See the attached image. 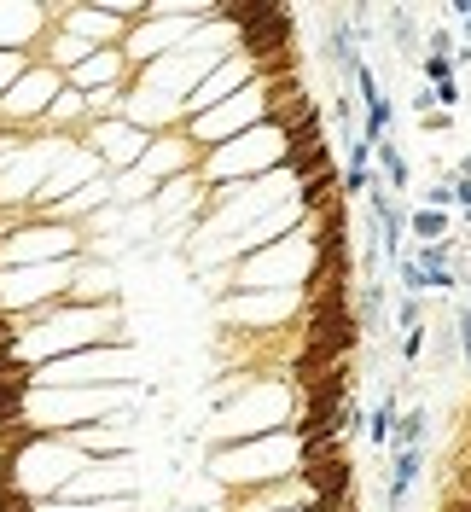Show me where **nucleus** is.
Listing matches in <instances>:
<instances>
[{
  "instance_id": "26",
  "label": "nucleus",
  "mask_w": 471,
  "mask_h": 512,
  "mask_svg": "<svg viewBox=\"0 0 471 512\" xmlns=\"http://www.w3.org/2000/svg\"><path fill=\"white\" fill-rule=\"evenodd\" d=\"M425 76L431 88H454V53H425Z\"/></svg>"
},
{
  "instance_id": "29",
  "label": "nucleus",
  "mask_w": 471,
  "mask_h": 512,
  "mask_svg": "<svg viewBox=\"0 0 471 512\" xmlns=\"http://www.w3.org/2000/svg\"><path fill=\"white\" fill-rule=\"evenodd\" d=\"M0 512H35V501L24 495V489H12V483L0 478Z\"/></svg>"
},
{
  "instance_id": "19",
  "label": "nucleus",
  "mask_w": 471,
  "mask_h": 512,
  "mask_svg": "<svg viewBox=\"0 0 471 512\" xmlns=\"http://www.w3.org/2000/svg\"><path fill=\"white\" fill-rule=\"evenodd\" d=\"M47 18H53V12H41V6H0V53H24V41H30Z\"/></svg>"
},
{
  "instance_id": "1",
  "label": "nucleus",
  "mask_w": 471,
  "mask_h": 512,
  "mask_svg": "<svg viewBox=\"0 0 471 512\" xmlns=\"http://www.w3.org/2000/svg\"><path fill=\"white\" fill-rule=\"evenodd\" d=\"M105 344H128L117 309H88V303H64V309H41L24 315V338H18V361L41 367L59 355H82V350H105Z\"/></svg>"
},
{
  "instance_id": "18",
  "label": "nucleus",
  "mask_w": 471,
  "mask_h": 512,
  "mask_svg": "<svg viewBox=\"0 0 471 512\" xmlns=\"http://www.w3.org/2000/svg\"><path fill=\"white\" fill-rule=\"evenodd\" d=\"M425 472V448H390V483H384V507L402 512L408 507V489Z\"/></svg>"
},
{
  "instance_id": "7",
  "label": "nucleus",
  "mask_w": 471,
  "mask_h": 512,
  "mask_svg": "<svg viewBox=\"0 0 471 512\" xmlns=\"http://www.w3.org/2000/svg\"><path fill=\"white\" fill-rule=\"evenodd\" d=\"M82 466H88V454H76L64 437H41V443L18 448L12 460H0V478L12 489H24L30 501H41V495H64V483L76 478Z\"/></svg>"
},
{
  "instance_id": "24",
  "label": "nucleus",
  "mask_w": 471,
  "mask_h": 512,
  "mask_svg": "<svg viewBox=\"0 0 471 512\" xmlns=\"http://www.w3.org/2000/svg\"><path fill=\"white\" fill-rule=\"evenodd\" d=\"M41 123H64V128L88 123V99L76 94V88H64V94L53 99V111H47V117H41Z\"/></svg>"
},
{
  "instance_id": "21",
  "label": "nucleus",
  "mask_w": 471,
  "mask_h": 512,
  "mask_svg": "<svg viewBox=\"0 0 471 512\" xmlns=\"http://www.w3.org/2000/svg\"><path fill=\"white\" fill-rule=\"evenodd\" d=\"M105 198H117V175H99L94 187H82V192H70V198H64V204H53V210H47V216H88V210H99V204H105Z\"/></svg>"
},
{
  "instance_id": "11",
  "label": "nucleus",
  "mask_w": 471,
  "mask_h": 512,
  "mask_svg": "<svg viewBox=\"0 0 471 512\" xmlns=\"http://www.w3.org/2000/svg\"><path fill=\"white\" fill-rule=\"evenodd\" d=\"M303 291H239L221 303V320L233 326H256V332H274V326H297L303 320Z\"/></svg>"
},
{
  "instance_id": "27",
  "label": "nucleus",
  "mask_w": 471,
  "mask_h": 512,
  "mask_svg": "<svg viewBox=\"0 0 471 512\" xmlns=\"http://www.w3.org/2000/svg\"><path fill=\"white\" fill-rule=\"evenodd\" d=\"M24 70H30V59H24V53H0V99L12 94V82H18Z\"/></svg>"
},
{
  "instance_id": "5",
  "label": "nucleus",
  "mask_w": 471,
  "mask_h": 512,
  "mask_svg": "<svg viewBox=\"0 0 471 512\" xmlns=\"http://www.w3.org/2000/svg\"><path fill=\"white\" fill-rule=\"evenodd\" d=\"M285 158H291V134L274 123H262L251 134L216 146V152H204L198 158V175H204V187H239V181H262V175L285 169Z\"/></svg>"
},
{
  "instance_id": "4",
  "label": "nucleus",
  "mask_w": 471,
  "mask_h": 512,
  "mask_svg": "<svg viewBox=\"0 0 471 512\" xmlns=\"http://www.w3.org/2000/svg\"><path fill=\"white\" fill-rule=\"evenodd\" d=\"M314 262H320V251H314L309 222H303L291 239L245 256V262H233L216 286H227V291H303L309 286V274H314Z\"/></svg>"
},
{
  "instance_id": "6",
  "label": "nucleus",
  "mask_w": 471,
  "mask_h": 512,
  "mask_svg": "<svg viewBox=\"0 0 471 512\" xmlns=\"http://www.w3.org/2000/svg\"><path fill=\"white\" fill-rule=\"evenodd\" d=\"M134 390H30V425L41 437H64V431H82L99 425L111 414H128Z\"/></svg>"
},
{
  "instance_id": "3",
  "label": "nucleus",
  "mask_w": 471,
  "mask_h": 512,
  "mask_svg": "<svg viewBox=\"0 0 471 512\" xmlns=\"http://www.w3.org/2000/svg\"><path fill=\"white\" fill-rule=\"evenodd\" d=\"M297 384L291 379H251L227 408L216 414V443H251V437H274V431H291L297 425Z\"/></svg>"
},
{
  "instance_id": "10",
  "label": "nucleus",
  "mask_w": 471,
  "mask_h": 512,
  "mask_svg": "<svg viewBox=\"0 0 471 512\" xmlns=\"http://www.w3.org/2000/svg\"><path fill=\"white\" fill-rule=\"evenodd\" d=\"M216 12H221V6H216ZM216 12H210V18H216ZM198 24H204V12H152V6H146V18H140V24L128 30V41H123V59L146 70V64L181 53Z\"/></svg>"
},
{
  "instance_id": "23",
  "label": "nucleus",
  "mask_w": 471,
  "mask_h": 512,
  "mask_svg": "<svg viewBox=\"0 0 471 512\" xmlns=\"http://www.w3.org/2000/svg\"><path fill=\"white\" fill-rule=\"evenodd\" d=\"M448 216L442 210H413L408 216V233H419V245H448Z\"/></svg>"
},
{
  "instance_id": "15",
  "label": "nucleus",
  "mask_w": 471,
  "mask_h": 512,
  "mask_svg": "<svg viewBox=\"0 0 471 512\" xmlns=\"http://www.w3.org/2000/svg\"><path fill=\"white\" fill-rule=\"evenodd\" d=\"M251 82H256V64L245 59V53H233V59H221L216 70H210V76H204V82H198V88L187 94V123H192V117H204V111H216L221 99L245 94Z\"/></svg>"
},
{
  "instance_id": "2",
  "label": "nucleus",
  "mask_w": 471,
  "mask_h": 512,
  "mask_svg": "<svg viewBox=\"0 0 471 512\" xmlns=\"http://www.w3.org/2000/svg\"><path fill=\"white\" fill-rule=\"evenodd\" d=\"M303 472V443L297 431H274V437H251V443H227L210 454V478L233 495L245 489H268V483H285Z\"/></svg>"
},
{
  "instance_id": "12",
  "label": "nucleus",
  "mask_w": 471,
  "mask_h": 512,
  "mask_svg": "<svg viewBox=\"0 0 471 512\" xmlns=\"http://www.w3.org/2000/svg\"><path fill=\"white\" fill-rule=\"evenodd\" d=\"M134 489H140V478H134L128 460H88L76 478L64 483L59 501H76V507H94V501H134Z\"/></svg>"
},
{
  "instance_id": "13",
  "label": "nucleus",
  "mask_w": 471,
  "mask_h": 512,
  "mask_svg": "<svg viewBox=\"0 0 471 512\" xmlns=\"http://www.w3.org/2000/svg\"><path fill=\"white\" fill-rule=\"evenodd\" d=\"M59 94H64L59 70H53V64H30V70L12 82V94L0 99V117H6V123H18V128L41 123V117L53 111V99H59Z\"/></svg>"
},
{
  "instance_id": "20",
  "label": "nucleus",
  "mask_w": 471,
  "mask_h": 512,
  "mask_svg": "<svg viewBox=\"0 0 471 512\" xmlns=\"http://www.w3.org/2000/svg\"><path fill=\"white\" fill-rule=\"evenodd\" d=\"M94 53H99L94 41H82V35H70V30H53V41H47V64H53L59 76L82 70V64L94 59Z\"/></svg>"
},
{
  "instance_id": "28",
  "label": "nucleus",
  "mask_w": 471,
  "mask_h": 512,
  "mask_svg": "<svg viewBox=\"0 0 471 512\" xmlns=\"http://www.w3.org/2000/svg\"><path fill=\"white\" fill-rule=\"evenodd\" d=\"M454 204H460V192H454V181H442V187H425V210H442V216H448Z\"/></svg>"
},
{
  "instance_id": "16",
  "label": "nucleus",
  "mask_w": 471,
  "mask_h": 512,
  "mask_svg": "<svg viewBox=\"0 0 471 512\" xmlns=\"http://www.w3.org/2000/svg\"><path fill=\"white\" fill-rule=\"evenodd\" d=\"M59 30L82 35V41H94V47H117V41H128V18H117L111 6H105V12L70 6V12H59Z\"/></svg>"
},
{
  "instance_id": "17",
  "label": "nucleus",
  "mask_w": 471,
  "mask_h": 512,
  "mask_svg": "<svg viewBox=\"0 0 471 512\" xmlns=\"http://www.w3.org/2000/svg\"><path fill=\"white\" fill-rule=\"evenodd\" d=\"M123 76H128V59L117 47H99L94 59L82 64V70H70L64 82H70L76 94H99V88H123Z\"/></svg>"
},
{
  "instance_id": "22",
  "label": "nucleus",
  "mask_w": 471,
  "mask_h": 512,
  "mask_svg": "<svg viewBox=\"0 0 471 512\" xmlns=\"http://www.w3.org/2000/svg\"><path fill=\"white\" fill-rule=\"evenodd\" d=\"M373 158H378V169H384V181H390V192H408L413 169H408V158L396 152V140H378V146H373Z\"/></svg>"
},
{
  "instance_id": "25",
  "label": "nucleus",
  "mask_w": 471,
  "mask_h": 512,
  "mask_svg": "<svg viewBox=\"0 0 471 512\" xmlns=\"http://www.w3.org/2000/svg\"><path fill=\"white\" fill-rule=\"evenodd\" d=\"M425 419H431L425 408H408V414L396 419V443L390 448H425Z\"/></svg>"
},
{
  "instance_id": "9",
  "label": "nucleus",
  "mask_w": 471,
  "mask_h": 512,
  "mask_svg": "<svg viewBox=\"0 0 471 512\" xmlns=\"http://www.w3.org/2000/svg\"><path fill=\"white\" fill-rule=\"evenodd\" d=\"M88 233H70L64 222H24L18 233H0V268H41V262H76Z\"/></svg>"
},
{
  "instance_id": "14",
  "label": "nucleus",
  "mask_w": 471,
  "mask_h": 512,
  "mask_svg": "<svg viewBox=\"0 0 471 512\" xmlns=\"http://www.w3.org/2000/svg\"><path fill=\"white\" fill-rule=\"evenodd\" d=\"M82 146H88L111 175H128V169H140L146 146H152V134H146V128H134L128 117H117V123H88Z\"/></svg>"
},
{
  "instance_id": "8",
  "label": "nucleus",
  "mask_w": 471,
  "mask_h": 512,
  "mask_svg": "<svg viewBox=\"0 0 471 512\" xmlns=\"http://www.w3.org/2000/svg\"><path fill=\"white\" fill-rule=\"evenodd\" d=\"M134 384L140 379V355L128 344H105V350H82V355H59V361H41L30 367V384L35 390H76V384Z\"/></svg>"
}]
</instances>
